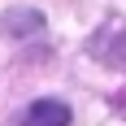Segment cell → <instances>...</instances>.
I'll return each mask as SVG.
<instances>
[{
    "instance_id": "cell-1",
    "label": "cell",
    "mask_w": 126,
    "mask_h": 126,
    "mask_svg": "<svg viewBox=\"0 0 126 126\" xmlns=\"http://www.w3.org/2000/svg\"><path fill=\"white\" fill-rule=\"evenodd\" d=\"M17 126H70V109L61 100H35Z\"/></svg>"
},
{
    "instance_id": "cell-2",
    "label": "cell",
    "mask_w": 126,
    "mask_h": 126,
    "mask_svg": "<svg viewBox=\"0 0 126 126\" xmlns=\"http://www.w3.org/2000/svg\"><path fill=\"white\" fill-rule=\"evenodd\" d=\"M4 17H9L4 26H9V31H17V35H22V31H26V35H35L39 26H44V22H39V13H22V9H17V13H4Z\"/></svg>"
}]
</instances>
